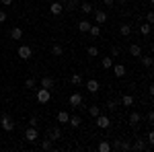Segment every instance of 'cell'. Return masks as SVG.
Wrapping results in <instances>:
<instances>
[{"label":"cell","mask_w":154,"mask_h":152,"mask_svg":"<svg viewBox=\"0 0 154 152\" xmlns=\"http://www.w3.org/2000/svg\"><path fill=\"white\" fill-rule=\"evenodd\" d=\"M25 140H27V142H35L37 140V128L29 126V128L25 129Z\"/></svg>","instance_id":"cell-6"},{"label":"cell","mask_w":154,"mask_h":152,"mask_svg":"<svg viewBox=\"0 0 154 152\" xmlns=\"http://www.w3.org/2000/svg\"><path fill=\"white\" fill-rule=\"evenodd\" d=\"M49 11H51V14H60V12L64 11V4H62V2H54V4L49 6Z\"/></svg>","instance_id":"cell-15"},{"label":"cell","mask_w":154,"mask_h":152,"mask_svg":"<svg viewBox=\"0 0 154 152\" xmlns=\"http://www.w3.org/2000/svg\"><path fill=\"white\" fill-rule=\"evenodd\" d=\"M51 54H54V56H62V45H58V43H56V45L51 47Z\"/></svg>","instance_id":"cell-34"},{"label":"cell","mask_w":154,"mask_h":152,"mask_svg":"<svg viewBox=\"0 0 154 152\" xmlns=\"http://www.w3.org/2000/svg\"><path fill=\"white\" fill-rule=\"evenodd\" d=\"M0 126H2L4 132H12L14 129V121L11 119V115H2L0 117Z\"/></svg>","instance_id":"cell-1"},{"label":"cell","mask_w":154,"mask_h":152,"mask_svg":"<svg viewBox=\"0 0 154 152\" xmlns=\"http://www.w3.org/2000/svg\"><path fill=\"white\" fill-rule=\"evenodd\" d=\"M97 150H99V152H109V150H111V144H109L107 140L99 142V146H97Z\"/></svg>","instance_id":"cell-19"},{"label":"cell","mask_w":154,"mask_h":152,"mask_svg":"<svg viewBox=\"0 0 154 152\" xmlns=\"http://www.w3.org/2000/svg\"><path fill=\"white\" fill-rule=\"evenodd\" d=\"M150 31H152V25L150 23H142L140 25V33H142V35H150Z\"/></svg>","instance_id":"cell-21"},{"label":"cell","mask_w":154,"mask_h":152,"mask_svg":"<svg viewBox=\"0 0 154 152\" xmlns=\"http://www.w3.org/2000/svg\"><path fill=\"white\" fill-rule=\"evenodd\" d=\"M95 119H97V126H99V128H103V129H107L109 126H111V119H109L107 115H101V113H99Z\"/></svg>","instance_id":"cell-5"},{"label":"cell","mask_w":154,"mask_h":152,"mask_svg":"<svg viewBox=\"0 0 154 152\" xmlns=\"http://www.w3.org/2000/svg\"><path fill=\"white\" fill-rule=\"evenodd\" d=\"M88 113H91V117H97L101 111H99V107H97V105H93V107H88Z\"/></svg>","instance_id":"cell-32"},{"label":"cell","mask_w":154,"mask_h":152,"mask_svg":"<svg viewBox=\"0 0 154 152\" xmlns=\"http://www.w3.org/2000/svg\"><path fill=\"white\" fill-rule=\"evenodd\" d=\"M41 148H43V150H51V148H54L51 140H49V138H45V140H43V144H41Z\"/></svg>","instance_id":"cell-31"},{"label":"cell","mask_w":154,"mask_h":152,"mask_svg":"<svg viewBox=\"0 0 154 152\" xmlns=\"http://www.w3.org/2000/svg\"><path fill=\"white\" fill-rule=\"evenodd\" d=\"M103 2H105V6H113L115 4V0H103Z\"/></svg>","instance_id":"cell-42"},{"label":"cell","mask_w":154,"mask_h":152,"mask_svg":"<svg viewBox=\"0 0 154 152\" xmlns=\"http://www.w3.org/2000/svg\"><path fill=\"white\" fill-rule=\"evenodd\" d=\"M0 4H2V2H0Z\"/></svg>","instance_id":"cell-47"},{"label":"cell","mask_w":154,"mask_h":152,"mask_svg":"<svg viewBox=\"0 0 154 152\" xmlns=\"http://www.w3.org/2000/svg\"><path fill=\"white\" fill-rule=\"evenodd\" d=\"M80 121H82V119H80L78 115H70V117H68V123H70L72 128H78V126H80Z\"/></svg>","instance_id":"cell-20"},{"label":"cell","mask_w":154,"mask_h":152,"mask_svg":"<svg viewBox=\"0 0 154 152\" xmlns=\"http://www.w3.org/2000/svg\"><path fill=\"white\" fill-rule=\"evenodd\" d=\"M152 121H154V113H152V111H148V123H152Z\"/></svg>","instance_id":"cell-41"},{"label":"cell","mask_w":154,"mask_h":152,"mask_svg":"<svg viewBox=\"0 0 154 152\" xmlns=\"http://www.w3.org/2000/svg\"><path fill=\"white\" fill-rule=\"evenodd\" d=\"M130 54L134 58H142V47L138 45V43H131L130 45Z\"/></svg>","instance_id":"cell-12"},{"label":"cell","mask_w":154,"mask_h":152,"mask_svg":"<svg viewBox=\"0 0 154 152\" xmlns=\"http://www.w3.org/2000/svg\"><path fill=\"white\" fill-rule=\"evenodd\" d=\"M8 35H11V39H21V37H23V29H19V27H12Z\"/></svg>","instance_id":"cell-16"},{"label":"cell","mask_w":154,"mask_h":152,"mask_svg":"<svg viewBox=\"0 0 154 152\" xmlns=\"http://www.w3.org/2000/svg\"><path fill=\"white\" fill-rule=\"evenodd\" d=\"M107 109L109 111H115L117 109V101H107Z\"/></svg>","instance_id":"cell-35"},{"label":"cell","mask_w":154,"mask_h":152,"mask_svg":"<svg viewBox=\"0 0 154 152\" xmlns=\"http://www.w3.org/2000/svg\"><path fill=\"white\" fill-rule=\"evenodd\" d=\"M80 11H82L84 14H91V12H93V4H91V2H82V4H80Z\"/></svg>","instance_id":"cell-25"},{"label":"cell","mask_w":154,"mask_h":152,"mask_svg":"<svg viewBox=\"0 0 154 152\" xmlns=\"http://www.w3.org/2000/svg\"><path fill=\"white\" fill-rule=\"evenodd\" d=\"M142 62H144V66H146V68H152V64H154V60L150 58V56H144Z\"/></svg>","instance_id":"cell-30"},{"label":"cell","mask_w":154,"mask_h":152,"mask_svg":"<svg viewBox=\"0 0 154 152\" xmlns=\"http://www.w3.org/2000/svg\"><path fill=\"white\" fill-rule=\"evenodd\" d=\"M146 23H150V25L154 23V12H148V14H146Z\"/></svg>","instance_id":"cell-38"},{"label":"cell","mask_w":154,"mask_h":152,"mask_svg":"<svg viewBox=\"0 0 154 152\" xmlns=\"http://www.w3.org/2000/svg\"><path fill=\"white\" fill-rule=\"evenodd\" d=\"M115 2H117V4H125V0H115Z\"/></svg>","instance_id":"cell-45"},{"label":"cell","mask_w":154,"mask_h":152,"mask_svg":"<svg viewBox=\"0 0 154 152\" xmlns=\"http://www.w3.org/2000/svg\"><path fill=\"white\" fill-rule=\"evenodd\" d=\"M111 68H113V74H115L117 78H123V76H125V66H123V64H117V66H111Z\"/></svg>","instance_id":"cell-11"},{"label":"cell","mask_w":154,"mask_h":152,"mask_svg":"<svg viewBox=\"0 0 154 152\" xmlns=\"http://www.w3.org/2000/svg\"><path fill=\"white\" fill-rule=\"evenodd\" d=\"M128 121H130V126H134V128H136V126L142 121V115H140L138 111H131V113H130V119H128Z\"/></svg>","instance_id":"cell-9"},{"label":"cell","mask_w":154,"mask_h":152,"mask_svg":"<svg viewBox=\"0 0 154 152\" xmlns=\"http://www.w3.org/2000/svg\"><path fill=\"white\" fill-rule=\"evenodd\" d=\"M152 144H154V134L148 132V146H152Z\"/></svg>","instance_id":"cell-39"},{"label":"cell","mask_w":154,"mask_h":152,"mask_svg":"<svg viewBox=\"0 0 154 152\" xmlns=\"http://www.w3.org/2000/svg\"><path fill=\"white\" fill-rule=\"evenodd\" d=\"M70 82H72V84H74V86H80V84H82V76H80V74L76 72V74H72Z\"/></svg>","instance_id":"cell-23"},{"label":"cell","mask_w":154,"mask_h":152,"mask_svg":"<svg viewBox=\"0 0 154 152\" xmlns=\"http://www.w3.org/2000/svg\"><path fill=\"white\" fill-rule=\"evenodd\" d=\"M4 21H6V12L0 11V23H4Z\"/></svg>","instance_id":"cell-40"},{"label":"cell","mask_w":154,"mask_h":152,"mask_svg":"<svg viewBox=\"0 0 154 152\" xmlns=\"http://www.w3.org/2000/svg\"><path fill=\"white\" fill-rule=\"evenodd\" d=\"M68 113H66V111H60L58 113V121H60V126H64V123H68Z\"/></svg>","instance_id":"cell-26"},{"label":"cell","mask_w":154,"mask_h":152,"mask_svg":"<svg viewBox=\"0 0 154 152\" xmlns=\"http://www.w3.org/2000/svg\"><path fill=\"white\" fill-rule=\"evenodd\" d=\"M0 2H2L4 6H11V4H12V0H0Z\"/></svg>","instance_id":"cell-44"},{"label":"cell","mask_w":154,"mask_h":152,"mask_svg":"<svg viewBox=\"0 0 154 152\" xmlns=\"http://www.w3.org/2000/svg\"><path fill=\"white\" fill-rule=\"evenodd\" d=\"M88 33H91L93 37H99V35H101V25H91Z\"/></svg>","instance_id":"cell-24"},{"label":"cell","mask_w":154,"mask_h":152,"mask_svg":"<svg viewBox=\"0 0 154 152\" xmlns=\"http://www.w3.org/2000/svg\"><path fill=\"white\" fill-rule=\"evenodd\" d=\"M58 2H62V4H64V2H66V0H58Z\"/></svg>","instance_id":"cell-46"},{"label":"cell","mask_w":154,"mask_h":152,"mask_svg":"<svg viewBox=\"0 0 154 152\" xmlns=\"http://www.w3.org/2000/svg\"><path fill=\"white\" fill-rule=\"evenodd\" d=\"M25 86H27V88H33V86H35V78H27V80H25Z\"/></svg>","instance_id":"cell-36"},{"label":"cell","mask_w":154,"mask_h":152,"mask_svg":"<svg viewBox=\"0 0 154 152\" xmlns=\"http://www.w3.org/2000/svg\"><path fill=\"white\" fill-rule=\"evenodd\" d=\"M101 66L109 70V68L113 66V56H105V58H103V62H101Z\"/></svg>","instance_id":"cell-22"},{"label":"cell","mask_w":154,"mask_h":152,"mask_svg":"<svg viewBox=\"0 0 154 152\" xmlns=\"http://www.w3.org/2000/svg\"><path fill=\"white\" fill-rule=\"evenodd\" d=\"M88 29H91V21H86V19L78 21V31L80 33H88Z\"/></svg>","instance_id":"cell-13"},{"label":"cell","mask_w":154,"mask_h":152,"mask_svg":"<svg viewBox=\"0 0 154 152\" xmlns=\"http://www.w3.org/2000/svg\"><path fill=\"white\" fill-rule=\"evenodd\" d=\"M95 23L97 25L107 23V12L105 11H95Z\"/></svg>","instance_id":"cell-10"},{"label":"cell","mask_w":154,"mask_h":152,"mask_svg":"<svg viewBox=\"0 0 154 152\" xmlns=\"http://www.w3.org/2000/svg\"><path fill=\"white\" fill-rule=\"evenodd\" d=\"M121 103H123L125 107H131V105H134V97H131V95H123Z\"/></svg>","instance_id":"cell-28"},{"label":"cell","mask_w":154,"mask_h":152,"mask_svg":"<svg viewBox=\"0 0 154 152\" xmlns=\"http://www.w3.org/2000/svg\"><path fill=\"white\" fill-rule=\"evenodd\" d=\"M51 86H54V78H51V76H43V78H41V88H51Z\"/></svg>","instance_id":"cell-14"},{"label":"cell","mask_w":154,"mask_h":152,"mask_svg":"<svg viewBox=\"0 0 154 152\" xmlns=\"http://www.w3.org/2000/svg\"><path fill=\"white\" fill-rule=\"evenodd\" d=\"M31 56H33V49H31L29 45H21L19 47V58L21 60H29Z\"/></svg>","instance_id":"cell-4"},{"label":"cell","mask_w":154,"mask_h":152,"mask_svg":"<svg viewBox=\"0 0 154 152\" xmlns=\"http://www.w3.org/2000/svg\"><path fill=\"white\" fill-rule=\"evenodd\" d=\"M148 148H150V146H148V144L144 142V138H138V140H136V144L131 146V150H136V152H140V150H148Z\"/></svg>","instance_id":"cell-7"},{"label":"cell","mask_w":154,"mask_h":152,"mask_svg":"<svg viewBox=\"0 0 154 152\" xmlns=\"http://www.w3.org/2000/svg\"><path fill=\"white\" fill-rule=\"evenodd\" d=\"M86 51H88V56H91V58H95V56H99V49H97L95 45H91L88 49H86Z\"/></svg>","instance_id":"cell-33"},{"label":"cell","mask_w":154,"mask_h":152,"mask_svg":"<svg viewBox=\"0 0 154 152\" xmlns=\"http://www.w3.org/2000/svg\"><path fill=\"white\" fill-rule=\"evenodd\" d=\"M119 33H121L123 37H128V35L131 33V25H130V23H123L121 27H119Z\"/></svg>","instance_id":"cell-18"},{"label":"cell","mask_w":154,"mask_h":152,"mask_svg":"<svg viewBox=\"0 0 154 152\" xmlns=\"http://www.w3.org/2000/svg\"><path fill=\"white\" fill-rule=\"evenodd\" d=\"M86 88H88V93H97V91H99V80H95V78L88 80L86 82Z\"/></svg>","instance_id":"cell-17"},{"label":"cell","mask_w":154,"mask_h":152,"mask_svg":"<svg viewBox=\"0 0 154 152\" xmlns=\"http://www.w3.org/2000/svg\"><path fill=\"white\" fill-rule=\"evenodd\" d=\"M49 99H51V95H49L48 88H39V91H37V101H39V103H43V105H45Z\"/></svg>","instance_id":"cell-3"},{"label":"cell","mask_w":154,"mask_h":152,"mask_svg":"<svg viewBox=\"0 0 154 152\" xmlns=\"http://www.w3.org/2000/svg\"><path fill=\"white\" fill-rule=\"evenodd\" d=\"M111 56H119V47H113L111 49Z\"/></svg>","instance_id":"cell-43"},{"label":"cell","mask_w":154,"mask_h":152,"mask_svg":"<svg viewBox=\"0 0 154 152\" xmlns=\"http://www.w3.org/2000/svg\"><path fill=\"white\" fill-rule=\"evenodd\" d=\"M48 138L51 142H58L60 138H62V129H60V126H54V128L48 129Z\"/></svg>","instance_id":"cell-2"},{"label":"cell","mask_w":154,"mask_h":152,"mask_svg":"<svg viewBox=\"0 0 154 152\" xmlns=\"http://www.w3.org/2000/svg\"><path fill=\"white\" fill-rule=\"evenodd\" d=\"M119 150H131V144H130V140H121V144H119Z\"/></svg>","instance_id":"cell-29"},{"label":"cell","mask_w":154,"mask_h":152,"mask_svg":"<svg viewBox=\"0 0 154 152\" xmlns=\"http://www.w3.org/2000/svg\"><path fill=\"white\" fill-rule=\"evenodd\" d=\"M70 105L72 107H80L82 105V95L80 93H72L70 95Z\"/></svg>","instance_id":"cell-8"},{"label":"cell","mask_w":154,"mask_h":152,"mask_svg":"<svg viewBox=\"0 0 154 152\" xmlns=\"http://www.w3.org/2000/svg\"><path fill=\"white\" fill-rule=\"evenodd\" d=\"M64 4H66V8H68V11H74L76 6H80V2H78V0H66Z\"/></svg>","instance_id":"cell-27"},{"label":"cell","mask_w":154,"mask_h":152,"mask_svg":"<svg viewBox=\"0 0 154 152\" xmlns=\"http://www.w3.org/2000/svg\"><path fill=\"white\" fill-rule=\"evenodd\" d=\"M29 126L37 128V126H39V119H37V117H31V119H29Z\"/></svg>","instance_id":"cell-37"}]
</instances>
